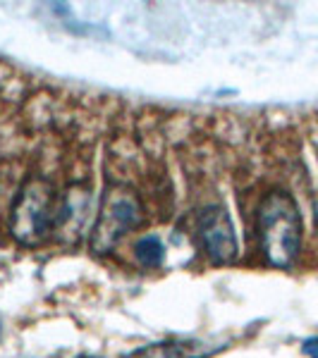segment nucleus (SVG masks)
Here are the masks:
<instances>
[{
	"label": "nucleus",
	"mask_w": 318,
	"mask_h": 358,
	"mask_svg": "<svg viewBox=\"0 0 318 358\" xmlns=\"http://www.w3.org/2000/svg\"><path fill=\"white\" fill-rule=\"evenodd\" d=\"M302 213L292 196L280 189L265 194L256 210V236L265 263L280 270L292 268L302 251Z\"/></svg>",
	"instance_id": "nucleus-1"
},
{
	"label": "nucleus",
	"mask_w": 318,
	"mask_h": 358,
	"mask_svg": "<svg viewBox=\"0 0 318 358\" xmlns=\"http://www.w3.org/2000/svg\"><path fill=\"white\" fill-rule=\"evenodd\" d=\"M60 203L62 201L57 199V192L48 177H27L10 208L8 229L13 239L25 246L41 244L46 236L57 229Z\"/></svg>",
	"instance_id": "nucleus-2"
},
{
	"label": "nucleus",
	"mask_w": 318,
	"mask_h": 358,
	"mask_svg": "<svg viewBox=\"0 0 318 358\" xmlns=\"http://www.w3.org/2000/svg\"><path fill=\"white\" fill-rule=\"evenodd\" d=\"M144 220V206L139 196L125 184H113L106 189L98 206V215L91 229V251L111 253L132 229Z\"/></svg>",
	"instance_id": "nucleus-3"
},
{
	"label": "nucleus",
	"mask_w": 318,
	"mask_h": 358,
	"mask_svg": "<svg viewBox=\"0 0 318 358\" xmlns=\"http://www.w3.org/2000/svg\"><path fill=\"white\" fill-rule=\"evenodd\" d=\"M196 232L201 246L213 263L225 265L237 258V234L230 220V213L223 203L206 206L196 217Z\"/></svg>",
	"instance_id": "nucleus-4"
},
{
	"label": "nucleus",
	"mask_w": 318,
	"mask_h": 358,
	"mask_svg": "<svg viewBox=\"0 0 318 358\" xmlns=\"http://www.w3.org/2000/svg\"><path fill=\"white\" fill-rule=\"evenodd\" d=\"M218 349H204L201 344L189 342V344H155L151 349L139 351L134 358H206L211 354H216Z\"/></svg>",
	"instance_id": "nucleus-5"
},
{
	"label": "nucleus",
	"mask_w": 318,
	"mask_h": 358,
	"mask_svg": "<svg viewBox=\"0 0 318 358\" xmlns=\"http://www.w3.org/2000/svg\"><path fill=\"white\" fill-rule=\"evenodd\" d=\"M134 258L141 268L153 270L165 261V246L160 241V236L155 234H144L141 239H137L134 244Z\"/></svg>",
	"instance_id": "nucleus-6"
},
{
	"label": "nucleus",
	"mask_w": 318,
	"mask_h": 358,
	"mask_svg": "<svg viewBox=\"0 0 318 358\" xmlns=\"http://www.w3.org/2000/svg\"><path fill=\"white\" fill-rule=\"evenodd\" d=\"M302 351L309 358H318V337H311V339H306V342L302 344Z\"/></svg>",
	"instance_id": "nucleus-7"
},
{
	"label": "nucleus",
	"mask_w": 318,
	"mask_h": 358,
	"mask_svg": "<svg viewBox=\"0 0 318 358\" xmlns=\"http://www.w3.org/2000/svg\"><path fill=\"white\" fill-rule=\"evenodd\" d=\"M77 358H98V356H77Z\"/></svg>",
	"instance_id": "nucleus-8"
},
{
	"label": "nucleus",
	"mask_w": 318,
	"mask_h": 358,
	"mask_svg": "<svg viewBox=\"0 0 318 358\" xmlns=\"http://www.w3.org/2000/svg\"><path fill=\"white\" fill-rule=\"evenodd\" d=\"M0 334H3V320H0Z\"/></svg>",
	"instance_id": "nucleus-9"
}]
</instances>
